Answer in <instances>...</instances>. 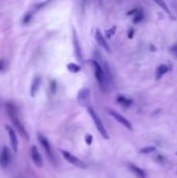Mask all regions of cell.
<instances>
[{
	"mask_svg": "<svg viewBox=\"0 0 177 178\" xmlns=\"http://www.w3.org/2000/svg\"><path fill=\"white\" fill-rule=\"evenodd\" d=\"M62 154L63 156H64L65 159L67 160V162H69L70 164H72L73 166L77 167V168L79 169H87L88 168V166H87V164L84 162H82L81 159H79L78 157L74 156L73 154H71L70 152H68V151H62Z\"/></svg>",
	"mask_w": 177,
	"mask_h": 178,
	"instance_id": "obj_5",
	"label": "cell"
},
{
	"mask_svg": "<svg viewBox=\"0 0 177 178\" xmlns=\"http://www.w3.org/2000/svg\"><path fill=\"white\" fill-rule=\"evenodd\" d=\"M30 155H31L32 162H34V165H36L38 168H42L43 165H44V162H43L42 155H41L40 152H39L37 146H32L31 147V150H30Z\"/></svg>",
	"mask_w": 177,
	"mask_h": 178,
	"instance_id": "obj_10",
	"label": "cell"
},
{
	"mask_svg": "<svg viewBox=\"0 0 177 178\" xmlns=\"http://www.w3.org/2000/svg\"><path fill=\"white\" fill-rule=\"evenodd\" d=\"M92 65H93L94 71H95V77L97 79V81L99 82V85L103 88V90H105V85H106V75L105 72H104L102 66L98 63L96 59H93L91 61Z\"/></svg>",
	"mask_w": 177,
	"mask_h": 178,
	"instance_id": "obj_3",
	"label": "cell"
},
{
	"mask_svg": "<svg viewBox=\"0 0 177 178\" xmlns=\"http://www.w3.org/2000/svg\"><path fill=\"white\" fill-rule=\"evenodd\" d=\"M133 34H134V30H133L132 28H130L129 31H128V38H129V39H132V38H133Z\"/></svg>",
	"mask_w": 177,
	"mask_h": 178,
	"instance_id": "obj_28",
	"label": "cell"
},
{
	"mask_svg": "<svg viewBox=\"0 0 177 178\" xmlns=\"http://www.w3.org/2000/svg\"><path fill=\"white\" fill-rule=\"evenodd\" d=\"M88 111H89L90 116H91L92 120H93L94 123H95V126H96V128H97V130L99 131V133L101 135V137L103 138H105V140H108V138H110V135H108V131H106L105 127H104L103 123H102L101 119L99 118V116H98V114L96 113V111L93 108V107L89 106Z\"/></svg>",
	"mask_w": 177,
	"mask_h": 178,
	"instance_id": "obj_2",
	"label": "cell"
},
{
	"mask_svg": "<svg viewBox=\"0 0 177 178\" xmlns=\"http://www.w3.org/2000/svg\"><path fill=\"white\" fill-rule=\"evenodd\" d=\"M51 91H52V93H55V91H56V82L55 81H51Z\"/></svg>",
	"mask_w": 177,
	"mask_h": 178,
	"instance_id": "obj_27",
	"label": "cell"
},
{
	"mask_svg": "<svg viewBox=\"0 0 177 178\" xmlns=\"http://www.w3.org/2000/svg\"><path fill=\"white\" fill-rule=\"evenodd\" d=\"M129 169L137 178H146L145 172H144L141 168H139V167L135 166V165H129Z\"/></svg>",
	"mask_w": 177,
	"mask_h": 178,
	"instance_id": "obj_14",
	"label": "cell"
},
{
	"mask_svg": "<svg viewBox=\"0 0 177 178\" xmlns=\"http://www.w3.org/2000/svg\"><path fill=\"white\" fill-rule=\"evenodd\" d=\"M168 71H169V67H168L167 65L158 66V68H157V70H156V79H159L164 74L167 73Z\"/></svg>",
	"mask_w": 177,
	"mask_h": 178,
	"instance_id": "obj_16",
	"label": "cell"
},
{
	"mask_svg": "<svg viewBox=\"0 0 177 178\" xmlns=\"http://www.w3.org/2000/svg\"><path fill=\"white\" fill-rule=\"evenodd\" d=\"M155 3H156L157 5H159V6H161V7H163V10H165L166 13H168V14L170 15V17H172L171 12H170L169 7H168V6H167V4H166L165 2H164V1H157V0H156V1H155Z\"/></svg>",
	"mask_w": 177,
	"mask_h": 178,
	"instance_id": "obj_19",
	"label": "cell"
},
{
	"mask_svg": "<svg viewBox=\"0 0 177 178\" xmlns=\"http://www.w3.org/2000/svg\"><path fill=\"white\" fill-rule=\"evenodd\" d=\"M143 18H144V16H143V14H142L141 12H137V14L134 15V18H133V22H134V23H139L140 21H142V20H143Z\"/></svg>",
	"mask_w": 177,
	"mask_h": 178,
	"instance_id": "obj_21",
	"label": "cell"
},
{
	"mask_svg": "<svg viewBox=\"0 0 177 178\" xmlns=\"http://www.w3.org/2000/svg\"><path fill=\"white\" fill-rule=\"evenodd\" d=\"M41 81H42V78H41L40 76H36V77L34 78V80H32L31 88H30V95H31L32 97L36 96L37 92H38L39 89H40Z\"/></svg>",
	"mask_w": 177,
	"mask_h": 178,
	"instance_id": "obj_12",
	"label": "cell"
},
{
	"mask_svg": "<svg viewBox=\"0 0 177 178\" xmlns=\"http://www.w3.org/2000/svg\"><path fill=\"white\" fill-rule=\"evenodd\" d=\"M86 142H87V144H88V145H91L92 142H93V137H92L91 135H86Z\"/></svg>",
	"mask_w": 177,
	"mask_h": 178,
	"instance_id": "obj_24",
	"label": "cell"
},
{
	"mask_svg": "<svg viewBox=\"0 0 177 178\" xmlns=\"http://www.w3.org/2000/svg\"><path fill=\"white\" fill-rule=\"evenodd\" d=\"M90 98H91V93H90L89 89H81L77 94V97H76V100L79 103L81 106H86L89 107V103H90Z\"/></svg>",
	"mask_w": 177,
	"mask_h": 178,
	"instance_id": "obj_6",
	"label": "cell"
},
{
	"mask_svg": "<svg viewBox=\"0 0 177 178\" xmlns=\"http://www.w3.org/2000/svg\"><path fill=\"white\" fill-rule=\"evenodd\" d=\"M47 3H48L47 1H45V2H41V3H38V4H37V5L34 6V7H36V10H41V8H42L44 5H46V4H47Z\"/></svg>",
	"mask_w": 177,
	"mask_h": 178,
	"instance_id": "obj_25",
	"label": "cell"
},
{
	"mask_svg": "<svg viewBox=\"0 0 177 178\" xmlns=\"http://www.w3.org/2000/svg\"><path fill=\"white\" fill-rule=\"evenodd\" d=\"M95 39H96V42H97L98 45H99L100 47L103 48V49L108 52L111 51V48H110V46H108V43L106 42L105 38H104L103 34H101V31H100L98 28L96 29V31H95Z\"/></svg>",
	"mask_w": 177,
	"mask_h": 178,
	"instance_id": "obj_11",
	"label": "cell"
},
{
	"mask_svg": "<svg viewBox=\"0 0 177 178\" xmlns=\"http://www.w3.org/2000/svg\"><path fill=\"white\" fill-rule=\"evenodd\" d=\"M38 140L40 142L41 146L43 147V149L45 150L46 154L48 155V157L50 158V160H54V155H53V151L51 149V146H50L49 142L48 140L46 138L42 133H38Z\"/></svg>",
	"mask_w": 177,
	"mask_h": 178,
	"instance_id": "obj_7",
	"label": "cell"
},
{
	"mask_svg": "<svg viewBox=\"0 0 177 178\" xmlns=\"http://www.w3.org/2000/svg\"><path fill=\"white\" fill-rule=\"evenodd\" d=\"M6 111H7V115L10 117V121L14 124L15 128L19 131V133L22 135V138H25L26 141L29 140V135H28L25 127L23 126L22 123L20 122V120L18 118V111H17V108L15 107V105L12 104V103H6Z\"/></svg>",
	"mask_w": 177,
	"mask_h": 178,
	"instance_id": "obj_1",
	"label": "cell"
},
{
	"mask_svg": "<svg viewBox=\"0 0 177 178\" xmlns=\"http://www.w3.org/2000/svg\"><path fill=\"white\" fill-rule=\"evenodd\" d=\"M106 111H108V114H110L116 121H118L120 124H122L124 127H126V128L129 129V130H132L131 123H130L125 117H123L120 113H118L117 111H115V109H113V108H110V107H106Z\"/></svg>",
	"mask_w": 177,
	"mask_h": 178,
	"instance_id": "obj_4",
	"label": "cell"
},
{
	"mask_svg": "<svg viewBox=\"0 0 177 178\" xmlns=\"http://www.w3.org/2000/svg\"><path fill=\"white\" fill-rule=\"evenodd\" d=\"M10 162H12V154H10L7 147H3L0 152V166L2 168H7Z\"/></svg>",
	"mask_w": 177,
	"mask_h": 178,
	"instance_id": "obj_8",
	"label": "cell"
},
{
	"mask_svg": "<svg viewBox=\"0 0 177 178\" xmlns=\"http://www.w3.org/2000/svg\"><path fill=\"white\" fill-rule=\"evenodd\" d=\"M73 45H74V50H75V55L79 61H81V50H80V46L78 43V38L76 34L75 29L73 28Z\"/></svg>",
	"mask_w": 177,
	"mask_h": 178,
	"instance_id": "obj_13",
	"label": "cell"
},
{
	"mask_svg": "<svg viewBox=\"0 0 177 178\" xmlns=\"http://www.w3.org/2000/svg\"><path fill=\"white\" fill-rule=\"evenodd\" d=\"M117 102L123 107H129L132 104V100L129 98H126L125 96H118Z\"/></svg>",
	"mask_w": 177,
	"mask_h": 178,
	"instance_id": "obj_15",
	"label": "cell"
},
{
	"mask_svg": "<svg viewBox=\"0 0 177 178\" xmlns=\"http://www.w3.org/2000/svg\"><path fill=\"white\" fill-rule=\"evenodd\" d=\"M155 147L154 146H148V147H144V148H142L141 150H140V153H142V154H148V153H151L155 151Z\"/></svg>",
	"mask_w": 177,
	"mask_h": 178,
	"instance_id": "obj_18",
	"label": "cell"
},
{
	"mask_svg": "<svg viewBox=\"0 0 177 178\" xmlns=\"http://www.w3.org/2000/svg\"><path fill=\"white\" fill-rule=\"evenodd\" d=\"M170 51H171V53L173 54L174 56H176V58H177V44L172 46L171 49H170Z\"/></svg>",
	"mask_w": 177,
	"mask_h": 178,
	"instance_id": "obj_23",
	"label": "cell"
},
{
	"mask_svg": "<svg viewBox=\"0 0 177 178\" xmlns=\"http://www.w3.org/2000/svg\"><path fill=\"white\" fill-rule=\"evenodd\" d=\"M67 69L69 70L70 72H72V73H77V72L80 71V66L79 65H76V64L74 63H70L67 65Z\"/></svg>",
	"mask_w": 177,
	"mask_h": 178,
	"instance_id": "obj_17",
	"label": "cell"
},
{
	"mask_svg": "<svg viewBox=\"0 0 177 178\" xmlns=\"http://www.w3.org/2000/svg\"><path fill=\"white\" fill-rule=\"evenodd\" d=\"M5 69V61L3 59H0V71H3Z\"/></svg>",
	"mask_w": 177,
	"mask_h": 178,
	"instance_id": "obj_26",
	"label": "cell"
},
{
	"mask_svg": "<svg viewBox=\"0 0 177 178\" xmlns=\"http://www.w3.org/2000/svg\"><path fill=\"white\" fill-rule=\"evenodd\" d=\"M5 129L7 130L8 137H10V143H12V147L14 152H18V147H19V142H18V138H17V135L15 132L14 128L10 127V125H5Z\"/></svg>",
	"mask_w": 177,
	"mask_h": 178,
	"instance_id": "obj_9",
	"label": "cell"
},
{
	"mask_svg": "<svg viewBox=\"0 0 177 178\" xmlns=\"http://www.w3.org/2000/svg\"><path fill=\"white\" fill-rule=\"evenodd\" d=\"M176 154H177V152H176Z\"/></svg>",
	"mask_w": 177,
	"mask_h": 178,
	"instance_id": "obj_29",
	"label": "cell"
},
{
	"mask_svg": "<svg viewBox=\"0 0 177 178\" xmlns=\"http://www.w3.org/2000/svg\"><path fill=\"white\" fill-rule=\"evenodd\" d=\"M32 18V12H28L24 15L23 19H22V23L23 24H28L30 22V20Z\"/></svg>",
	"mask_w": 177,
	"mask_h": 178,
	"instance_id": "obj_20",
	"label": "cell"
},
{
	"mask_svg": "<svg viewBox=\"0 0 177 178\" xmlns=\"http://www.w3.org/2000/svg\"><path fill=\"white\" fill-rule=\"evenodd\" d=\"M115 32H116V26H113V27L111 28V29H108L105 31V36H106V38H111V37L114 36V34H115Z\"/></svg>",
	"mask_w": 177,
	"mask_h": 178,
	"instance_id": "obj_22",
	"label": "cell"
}]
</instances>
